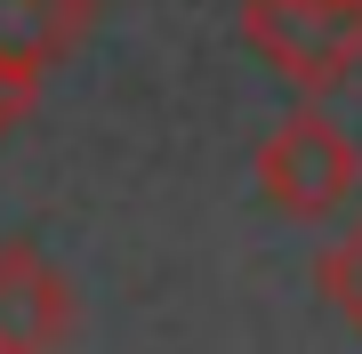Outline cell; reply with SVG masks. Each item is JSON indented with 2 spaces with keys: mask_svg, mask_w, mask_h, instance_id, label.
<instances>
[{
  "mask_svg": "<svg viewBox=\"0 0 362 354\" xmlns=\"http://www.w3.org/2000/svg\"><path fill=\"white\" fill-rule=\"evenodd\" d=\"M81 33H89V0H0V57L49 73Z\"/></svg>",
  "mask_w": 362,
  "mask_h": 354,
  "instance_id": "277c9868",
  "label": "cell"
},
{
  "mask_svg": "<svg viewBox=\"0 0 362 354\" xmlns=\"http://www.w3.org/2000/svg\"><path fill=\"white\" fill-rule=\"evenodd\" d=\"M81 330V298L65 266L33 242H0V354H65Z\"/></svg>",
  "mask_w": 362,
  "mask_h": 354,
  "instance_id": "3957f363",
  "label": "cell"
},
{
  "mask_svg": "<svg viewBox=\"0 0 362 354\" xmlns=\"http://www.w3.org/2000/svg\"><path fill=\"white\" fill-rule=\"evenodd\" d=\"M314 282H322V298L338 306V322L362 338V218L322 249V258H314Z\"/></svg>",
  "mask_w": 362,
  "mask_h": 354,
  "instance_id": "5b68a950",
  "label": "cell"
},
{
  "mask_svg": "<svg viewBox=\"0 0 362 354\" xmlns=\"http://www.w3.org/2000/svg\"><path fill=\"white\" fill-rule=\"evenodd\" d=\"M354 185H362V153H354V137L338 129L322 105H298V113H282L266 129V145H258V194L282 218H330V210L354 201Z\"/></svg>",
  "mask_w": 362,
  "mask_h": 354,
  "instance_id": "7a4b0ae2",
  "label": "cell"
},
{
  "mask_svg": "<svg viewBox=\"0 0 362 354\" xmlns=\"http://www.w3.org/2000/svg\"><path fill=\"white\" fill-rule=\"evenodd\" d=\"M33 97H40V65H25V57H0V137H8L16 121L33 113Z\"/></svg>",
  "mask_w": 362,
  "mask_h": 354,
  "instance_id": "8992f818",
  "label": "cell"
},
{
  "mask_svg": "<svg viewBox=\"0 0 362 354\" xmlns=\"http://www.w3.org/2000/svg\"><path fill=\"white\" fill-rule=\"evenodd\" d=\"M242 40L298 97H330L362 73V0H242Z\"/></svg>",
  "mask_w": 362,
  "mask_h": 354,
  "instance_id": "6da1fadb",
  "label": "cell"
}]
</instances>
